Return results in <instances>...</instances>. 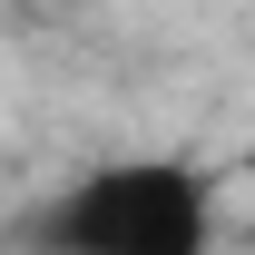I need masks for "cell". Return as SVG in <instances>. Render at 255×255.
<instances>
[{"label":"cell","instance_id":"obj_1","mask_svg":"<svg viewBox=\"0 0 255 255\" xmlns=\"http://www.w3.org/2000/svg\"><path fill=\"white\" fill-rule=\"evenodd\" d=\"M10 236L39 246V255H196L216 236V206H206V177H196V167L118 157V167L69 177V187L49 196V206H30Z\"/></svg>","mask_w":255,"mask_h":255}]
</instances>
